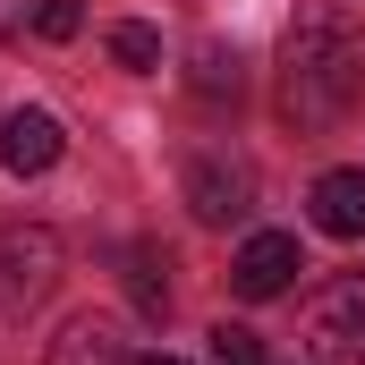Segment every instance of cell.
<instances>
[{
    "label": "cell",
    "mask_w": 365,
    "mask_h": 365,
    "mask_svg": "<svg viewBox=\"0 0 365 365\" xmlns=\"http://www.w3.org/2000/svg\"><path fill=\"white\" fill-rule=\"evenodd\" d=\"M136 365H187V357H162V349H153V357H136Z\"/></svg>",
    "instance_id": "obj_15"
},
{
    "label": "cell",
    "mask_w": 365,
    "mask_h": 365,
    "mask_svg": "<svg viewBox=\"0 0 365 365\" xmlns=\"http://www.w3.org/2000/svg\"><path fill=\"white\" fill-rule=\"evenodd\" d=\"M306 357L314 365H365V272H340L306 306Z\"/></svg>",
    "instance_id": "obj_3"
},
{
    "label": "cell",
    "mask_w": 365,
    "mask_h": 365,
    "mask_svg": "<svg viewBox=\"0 0 365 365\" xmlns=\"http://www.w3.org/2000/svg\"><path fill=\"white\" fill-rule=\"evenodd\" d=\"M297 272H306V255H297V238H289V230H255V238L230 255V289H238L247 306L280 297V289H289Z\"/></svg>",
    "instance_id": "obj_5"
},
{
    "label": "cell",
    "mask_w": 365,
    "mask_h": 365,
    "mask_svg": "<svg viewBox=\"0 0 365 365\" xmlns=\"http://www.w3.org/2000/svg\"><path fill=\"white\" fill-rule=\"evenodd\" d=\"M60 280V238L43 221H17L0 230V314H34Z\"/></svg>",
    "instance_id": "obj_2"
},
{
    "label": "cell",
    "mask_w": 365,
    "mask_h": 365,
    "mask_svg": "<svg viewBox=\"0 0 365 365\" xmlns=\"http://www.w3.org/2000/svg\"><path fill=\"white\" fill-rule=\"evenodd\" d=\"M187 212H195L204 230H230V221H247V212H255V170H247V162H230V153H204V162H187Z\"/></svg>",
    "instance_id": "obj_4"
},
{
    "label": "cell",
    "mask_w": 365,
    "mask_h": 365,
    "mask_svg": "<svg viewBox=\"0 0 365 365\" xmlns=\"http://www.w3.org/2000/svg\"><path fill=\"white\" fill-rule=\"evenodd\" d=\"M51 365H136V357H128V331L110 314H86V323H68L51 340Z\"/></svg>",
    "instance_id": "obj_8"
},
{
    "label": "cell",
    "mask_w": 365,
    "mask_h": 365,
    "mask_svg": "<svg viewBox=\"0 0 365 365\" xmlns=\"http://www.w3.org/2000/svg\"><path fill=\"white\" fill-rule=\"evenodd\" d=\"M187 86L204 93V102H238V51H230V43H204L195 68H187Z\"/></svg>",
    "instance_id": "obj_9"
},
{
    "label": "cell",
    "mask_w": 365,
    "mask_h": 365,
    "mask_svg": "<svg viewBox=\"0 0 365 365\" xmlns=\"http://www.w3.org/2000/svg\"><path fill=\"white\" fill-rule=\"evenodd\" d=\"M110 60H119V68H136V77H153V68H162V34H153V26H136V17H119V26H110Z\"/></svg>",
    "instance_id": "obj_10"
},
{
    "label": "cell",
    "mask_w": 365,
    "mask_h": 365,
    "mask_svg": "<svg viewBox=\"0 0 365 365\" xmlns=\"http://www.w3.org/2000/svg\"><path fill=\"white\" fill-rule=\"evenodd\" d=\"M357 102H365V34L340 9H306L280 34V119L297 136H323Z\"/></svg>",
    "instance_id": "obj_1"
},
{
    "label": "cell",
    "mask_w": 365,
    "mask_h": 365,
    "mask_svg": "<svg viewBox=\"0 0 365 365\" xmlns=\"http://www.w3.org/2000/svg\"><path fill=\"white\" fill-rule=\"evenodd\" d=\"M128 289H136V306H145V314H162V306H170V255L136 247V272H128Z\"/></svg>",
    "instance_id": "obj_11"
},
{
    "label": "cell",
    "mask_w": 365,
    "mask_h": 365,
    "mask_svg": "<svg viewBox=\"0 0 365 365\" xmlns=\"http://www.w3.org/2000/svg\"><path fill=\"white\" fill-rule=\"evenodd\" d=\"M17 26H34V0H0V34H17Z\"/></svg>",
    "instance_id": "obj_14"
},
{
    "label": "cell",
    "mask_w": 365,
    "mask_h": 365,
    "mask_svg": "<svg viewBox=\"0 0 365 365\" xmlns=\"http://www.w3.org/2000/svg\"><path fill=\"white\" fill-rule=\"evenodd\" d=\"M77 26H86V0H34V34L43 43H68Z\"/></svg>",
    "instance_id": "obj_13"
},
{
    "label": "cell",
    "mask_w": 365,
    "mask_h": 365,
    "mask_svg": "<svg viewBox=\"0 0 365 365\" xmlns=\"http://www.w3.org/2000/svg\"><path fill=\"white\" fill-rule=\"evenodd\" d=\"M60 162V119L51 110H9L0 119V170L9 179H43Z\"/></svg>",
    "instance_id": "obj_6"
},
{
    "label": "cell",
    "mask_w": 365,
    "mask_h": 365,
    "mask_svg": "<svg viewBox=\"0 0 365 365\" xmlns=\"http://www.w3.org/2000/svg\"><path fill=\"white\" fill-rule=\"evenodd\" d=\"M306 204H314L323 238H365V170H323Z\"/></svg>",
    "instance_id": "obj_7"
},
{
    "label": "cell",
    "mask_w": 365,
    "mask_h": 365,
    "mask_svg": "<svg viewBox=\"0 0 365 365\" xmlns=\"http://www.w3.org/2000/svg\"><path fill=\"white\" fill-rule=\"evenodd\" d=\"M204 340H212V349H204V365H264V340H255L247 323H212Z\"/></svg>",
    "instance_id": "obj_12"
}]
</instances>
